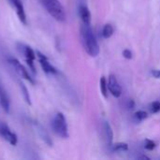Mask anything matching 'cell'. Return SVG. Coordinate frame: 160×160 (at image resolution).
<instances>
[{"instance_id": "obj_1", "label": "cell", "mask_w": 160, "mask_h": 160, "mask_svg": "<svg viewBox=\"0 0 160 160\" xmlns=\"http://www.w3.org/2000/svg\"><path fill=\"white\" fill-rule=\"evenodd\" d=\"M80 34H81V40L85 52L92 57L98 56L99 53V46L90 24L82 23L81 25Z\"/></svg>"}, {"instance_id": "obj_2", "label": "cell", "mask_w": 160, "mask_h": 160, "mask_svg": "<svg viewBox=\"0 0 160 160\" xmlns=\"http://www.w3.org/2000/svg\"><path fill=\"white\" fill-rule=\"evenodd\" d=\"M45 10L57 22H64L67 19L66 10L59 0H38Z\"/></svg>"}, {"instance_id": "obj_3", "label": "cell", "mask_w": 160, "mask_h": 160, "mask_svg": "<svg viewBox=\"0 0 160 160\" xmlns=\"http://www.w3.org/2000/svg\"><path fill=\"white\" fill-rule=\"evenodd\" d=\"M51 127L52 131L59 136L62 139H68V124L65 115L62 112H57L54 114Z\"/></svg>"}, {"instance_id": "obj_4", "label": "cell", "mask_w": 160, "mask_h": 160, "mask_svg": "<svg viewBox=\"0 0 160 160\" xmlns=\"http://www.w3.org/2000/svg\"><path fill=\"white\" fill-rule=\"evenodd\" d=\"M16 49L19 52V53L23 56L25 62L29 66V68L32 70V72L35 73L36 68H35L34 61H35V59L37 57V54L34 52V50L30 46H28V45H26L24 43H22V42H17L16 43Z\"/></svg>"}, {"instance_id": "obj_5", "label": "cell", "mask_w": 160, "mask_h": 160, "mask_svg": "<svg viewBox=\"0 0 160 160\" xmlns=\"http://www.w3.org/2000/svg\"><path fill=\"white\" fill-rule=\"evenodd\" d=\"M8 64L12 67V68L15 70V72L22 78H23L24 80L28 81L29 82H31L32 84L35 83V80L34 78L30 75L29 71L25 68V67L23 65H22V63L16 59L15 57H8Z\"/></svg>"}, {"instance_id": "obj_6", "label": "cell", "mask_w": 160, "mask_h": 160, "mask_svg": "<svg viewBox=\"0 0 160 160\" xmlns=\"http://www.w3.org/2000/svg\"><path fill=\"white\" fill-rule=\"evenodd\" d=\"M0 137L8 142L9 144L15 146L18 143V137L17 135L11 131L9 127L5 123H0Z\"/></svg>"}, {"instance_id": "obj_7", "label": "cell", "mask_w": 160, "mask_h": 160, "mask_svg": "<svg viewBox=\"0 0 160 160\" xmlns=\"http://www.w3.org/2000/svg\"><path fill=\"white\" fill-rule=\"evenodd\" d=\"M7 1L12 7V8L15 9V12H16L17 17L20 20V22L22 24L26 25L27 18H26V13H25V9H24L22 1V0H7Z\"/></svg>"}, {"instance_id": "obj_8", "label": "cell", "mask_w": 160, "mask_h": 160, "mask_svg": "<svg viewBox=\"0 0 160 160\" xmlns=\"http://www.w3.org/2000/svg\"><path fill=\"white\" fill-rule=\"evenodd\" d=\"M36 54H37V57H38V60L43 69V71L47 74H52V75H55V74H58V70L50 63L49 59L43 54L41 53L39 51H37L36 52Z\"/></svg>"}, {"instance_id": "obj_9", "label": "cell", "mask_w": 160, "mask_h": 160, "mask_svg": "<svg viewBox=\"0 0 160 160\" xmlns=\"http://www.w3.org/2000/svg\"><path fill=\"white\" fill-rule=\"evenodd\" d=\"M108 88L112 95L115 98H120L122 95V88L116 79V77L113 74H111L109 76V82H108Z\"/></svg>"}, {"instance_id": "obj_10", "label": "cell", "mask_w": 160, "mask_h": 160, "mask_svg": "<svg viewBox=\"0 0 160 160\" xmlns=\"http://www.w3.org/2000/svg\"><path fill=\"white\" fill-rule=\"evenodd\" d=\"M102 136L103 140L108 146H112V141H113V132L112 129V127L107 121H104L102 123Z\"/></svg>"}, {"instance_id": "obj_11", "label": "cell", "mask_w": 160, "mask_h": 160, "mask_svg": "<svg viewBox=\"0 0 160 160\" xmlns=\"http://www.w3.org/2000/svg\"><path fill=\"white\" fill-rule=\"evenodd\" d=\"M78 12H79V16L82 23H85V24L91 23V13H90L89 8L85 5H80Z\"/></svg>"}, {"instance_id": "obj_12", "label": "cell", "mask_w": 160, "mask_h": 160, "mask_svg": "<svg viewBox=\"0 0 160 160\" xmlns=\"http://www.w3.org/2000/svg\"><path fill=\"white\" fill-rule=\"evenodd\" d=\"M0 105L5 112H9V107H10L9 98H8L6 91L1 86H0Z\"/></svg>"}, {"instance_id": "obj_13", "label": "cell", "mask_w": 160, "mask_h": 160, "mask_svg": "<svg viewBox=\"0 0 160 160\" xmlns=\"http://www.w3.org/2000/svg\"><path fill=\"white\" fill-rule=\"evenodd\" d=\"M35 126H36V128H37V130L38 131V133H39V135H40V137H41V139L46 142V143H48L50 146L52 144V141H51V139H50V137H49V135L47 134V132L45 131V129H43L42 128V127L40 126V125H38V123L37 124H35Z\"/></svg>"}, {"instance_id": "obj_14", "label": "cell", "mask_w": 160, "mask_h": 160, "mask_svg": "<svg viewBox=\"0 0 160 160\" xmlns=\"http://www.w3.org/2000/svg\"><path fill=\"white\" fill-rule=\"evenodd\" d=\"M113 31H114V30H113V27H112V24H110V23L105 24L104 27H103V30H102L103 38H111V37L112 36V34H113Z\"/></svg>"}, {"instance_id": "obj_15", "label": "cell", "mask_w": 160, "mask_h": 160, "mask_svg": "<svg viewBox=\"0 0 160 160\" xmlns=\"http://www.w3.org/2000/svg\"><path fill=\"white\" fill-rule=\"evenodd\" d=\"M99 85H100V91L103 95L104 98H108V83L106 81L105 77H101L100 82H99Z\"/></svg>"}, {"instance_id": "obj_16", "label": "cell", "mask_w": 160, "mask_h": 160, "mask_svg": "<svg viewBox=\"0 0 160 160\" xmlns=\"http://www.w3.org/2000/svg\"><path fill=\"white\" fill-rule=\"evenodd\" d=\"M112 151L115 152H124V151H128V145L125 142L115 143L114 145H112Z\"/></svg>"}, {"instance_id": "obj_17", "label": "cell", "mask_w": 160, "mask_h": 160, "mask_svg": "<svg viewBox=\"0 0 160 160\" xmlns=\"http://www.w3.org/2000/svg\"><path fill=\"white\" fill-rule=\"evenodd\" d=\"M134 117L137 121H142L148 117V113L144 111H139L134 114Z\"/></svg>"}, {"instance_id": "obj_18", "label": "cell", "mask_w": 160, "mask_h": 160, "mask_svg": "<svg viewBox=\"0 0 160 160\" xmlns=\"http://www.w3.org/2000/svg\"><path fill=\"white\" fill-rule=\"evenodd\" d=\"M20 85H21V88H22V95H23V98H24V99H25V101L28 103V104H31V100H30V96H29V93H28V91H27V89H26V87L24 86V84L23 83H20Z\"/></svg>"}, {"instance_id": "obj_19", "label": "cell", "mask_w": 160, "mask_h": 160, "mask_svg": "<svg viewBox=\"0 0 160 160\" xmlns=\"http://www.w3.org/2000/svg\"><path fill=\"white\" fill-rule=\"evenodd\" d=\"M144 147H145V149H147L149 151H152V150H154L156 148V143L151 140H146Z\"/></svg>"}, {"instance_id": "obj_20", "label": "cell", "mask_w": 160, "mask_h": 160, "mask_svg": "<svg viewBox=\"0 0 160 160\" xmlns=\"http://www.w3.org/2000/svg\"><path fill=\"white\" fill-rule=\"evenodd\" d=\"M151 110L154 113L159 112H160V102L159 101H155L151 105Z\"/></svg>"}, {"instance_id": "obj_21", "label": "cell", "mask_w": 160, "mask_h": 160, "mask_svg": "<svg viewBox=\"0 0 160 160\" xmlns=\"http://www.w3.org/2000/svg\"><path fill=\"white\" fill-rule=\"evenodd\" d=\"M123 56L125 58H127V59H131L132 58V52H131V51L128 50V49L124 50L123 51Z\"/></svg>"}, {"instance_id": "obj_22", "label": "cell", "mask_w": 160, "mask_h": 160, "mask_svg": "<svg viewBox=\"0 0 160 160\" xmlns=\"http://www.w3.org/2000/svg\"><path fill=\"white\" fill-rule=\"evenodd\" d=\"M152 75L157 78V79H159L160 78V70H158V69H153L152 70Z\"/></svg>"}, {"instance_id": "obj_23", "label": "cell", "mask_w": 160, "mask_h": 160, "mask_svg": "<svg viewBox=\"0 0 160 160\" xmlns=\"http://www.w3.org/2000/svg\"><path fill=\"white\" fill-rule=\"evenodd\" d=\"M134 106H135L134 101H133L132 99H129L128 102V108L129 110H132V109H134Z\"/></svg>"}, {"instance_id": "obj_24", "label": "cell", "mask_w": 160, "mask_h": 160, "mask_svg": "<svg viewBox=\"0 0 160 160\" xmlns=\"http://www.w3.org/2000/svg\"><path fill=\"white\" fill-rule=\"evenodd\" d=\"M138 158H140V159H147V160L150 159V158H149L148 157H146V156H142V157H139Z\"/></svg>"}]
</instances>
